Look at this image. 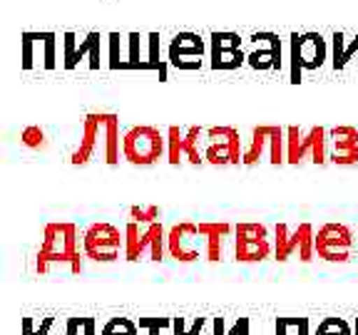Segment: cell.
I'll return each mask as SVG.
<instances>
[{
  "instance_id": "6da1fadb",
  "label": "cell",
  "mask_w": 358,
  "mask_h": 335,
  "mask_svg": "<svg viewBox=\"0 0 358 335\" xmlns=\"http://www.w3.org/2000/svg\"><path fill=\"white\" fill-rule=\"evenodd\" d=\"M122 140H120V117L115 112H87L83 119L78 147L70 154V164L85 167L100 156L107 167L120 162Z\"/></svg>"
},
{
  "instance_id": "7a4b0ae2",
  "label": "cell",
  "mask_w": 358,
  "mask_h": 335,
  "mask_svg": "<svg viewBox=\"0 0 358 335\" xmlns=\"http://www.w3.org/2000/svg\"><path fill=\"white\" fill-rule=\"evenodd\" d=\"M50 266H67L73 274H83V256L78 246V226L70 221L48 223L43 231V246L35 256V271L48 274Z\"/></svg>"
},
{
  "instance_id": "3957f363",
  "label": "cell",
  "mask_w": 358,
  "mask_h": 335,
  "mask_svg": "<svg viewBox=\"0 0 358 335\" xmlns=\"http://www.w3.org/2000/svg\"><path fill=\"white\" fill-rule=\"evenodd\" d=\"M167 156V134L152 124H137L122 134V159L134 167H152Z\"/></svg>"
},
{
  "instance_id": "277c9868",
  "label": "cell",
  "mask_w": 358,
  "mask_h": 335,
  "mask_svg": "<svg viewBox=\"0 0 358 335\" xmlns=\"http://www.w3.org/2000/svg\"><path fill=\"white\" fill-rule=\"evenodd\" d=\"M164 253H167V231L162 221L147 223L145 229L137 221H129L124 226V261L134 263L140 258H150L159 263L164 261Z\"/></svg>"
},
{
  "instance_id": "5b68a950",
  "label": "cell",
  "mask_w": 358,
  "mask_h": 335,
  "mask_svg": "<svg viewBox=\"0 0 358 335\" xmlns=\"http://www.w3.org/2000/svg\"><path fill=\"white\" fill-rule=\"evenodd\" d=\"M289 57V80L291 84H299L303 73H313V70L324 67V62L329 60V43L321 33H291Z\"/></svg>"
},
{
  "instance_id": "8992f818",
  "label": "cell",
  "mask_w": 358,
  "mask_h": 335,
  "mask_svg": "<svg viewBox=\"0 0 358 335\" xmlns=\"http://www.w3.org/2000/svg\"><path fill=\"white\" fill-rule=\"evenodd\" d=\"M329 162V132L324 127H286V164Z\"/></svg>"
},
{
  "instance_id": "52a82bcc",
  "label": "cell",
  "mask_w": 358,
  "mask_h": 335,
  "mask_svg": "<svg viewBox=\"0 0 358 335\" xmlns=\"http://www.w3.org/2000/svg\"><path fill=\"white\" fill-rule=\"evenodd\" d=\"M266 156L268 164H286V129L276 127V124H259L252 129V140L244 147V156L241 164L244 167H254Z\"/></svg>"
},
{
  "instance_id": "ba28073f",
  "label": "cell",
  "mask_w": 358,
  "mask_h": 335,
  "mask_svg": "<svg viewBox=\"0 0 358 335\" xmlns=\"http://www.w3.org/2000/svg\"><path fill=\"white\" fill-rule=\"evenodd\" d=\"M274 256L279 263L296 258L311 263L316 256V231L311 223H299L296 229H289L284 221L274 226Z\"/></svg>"
},
{
  "instance_id": "9c48e42d",
  "label": "cell",
  "mask_w": 358,
  "mask_h": 335,
  "mask_svg": "<svg viewBox=\"0 0 358 335\" xmlns=\"http://www.w3.org/2000/svg\"><path fill=\"white\" fill-rule=\"evenodd\" d=\"M83 253L97 263H112L124 256V234L107 221L90 223L83 234Z\"/></svg>"
},
{
  "instance_id": "30bf717a",
  "label": "cell",
  "mask_w": 358,
  "mask_h": 335,
  "mask_svg": "<svg viewBox=\"0 0 358 335\" xmlns=\"http://www.w3.org/2000/svg\"><path fill=\"white\" fill-rule=\"evenodd\" d=\"M234 256L239 263L266 261L274 253V244L268 241V229L259 221H239L234 226Z\"/></svg>"
},
{
  "instance_id": "8fae6325",
  "label": "cell",
  "mask_w": 358,
  "mask_h": 335,
  "mask_svg": "<svg viewBox=\"0 0 358 335\" xmlns=\"http://www.w3.org/2000/svg\"><path fill=\"white\" fill-rule=\"evenodd\" d=\"M244 144L241 134L234 127H209L207 144H204V162L214 167H227V164H241Z\"/></svg>"
},
{
  "instance_id": "7c38bea8",
  "label": "cell",
  "mask_w": 358,
  "mask_h": 335,
  "mask_svg": "<svg viewBox=\"0 0 358 335\" xmlns=\"http://www.w3.org/2000/svg\"><path fill=\"white\" fill-rule=\"evenodd\" d=\"M316 256L329 263H346L353 256V231L346 223L329 221L316 231Z\"/></svg>"
},
{
  "instance_id": "4fadbf2b",
  "label": "cell",
  "mask_w": 358,
  "mask_h": 335,
  "mask_svg": "<svg viewBox=\"0 0 358 335\" xmlns=\"http://www.w3.org/2000/svg\"><path fill=\"white\" fill-rule=\"evenodd\" d=\"M87 62V70H100L102 67V35L87 33L78 43V35L65 33L62 35V67L75 70L78 65Z\"/></svg>"
},
{
  "instance_id": "5bb4252c",
  "label": "cell",
  "mask_w": 358,
  "mask_h": 335,
  "mask_svg": "<svg viewBox=\"0 0 358 335\" xmlns=\"http://www.w3.org/2000/svg\"><path fill=\"white\" fill-rule=\"evenodd\" d=\"M244 62L246 52L241 35L231 33V30H214L209 35V65H212V70L229 73V70L241 67Z\"/></svg>"
},
{
  "instance_id": "9a60e30c",
  "label": "cell",
  "mask_w": 358,
  "mask_h": 335,
  "mask_svg": "<svg viewBox=\"0 0 358 335\" xmlns=\"http://www.w3.org/2000/svg\"><path fill=\"white\" fill-rule=\"evenodd\" d=\"M204 55H207V43L196 33H179L172 38L167 47V62L174 70L182 73H194L201 70L204 65Z\"/></svg>"
},
{
  "instance_id": "2e32d148",
  "label": "cell",
  "mask_w": 358,
  "mask_h": 335,
  "mask_svg": "<svg viewBox=\"0 0 358 335\" xmlns=\"http://www.w3.org/2000/svg\"><path fill=\"white\" fill-rule=\"evenodd\" d=\"M167 253L179 263H192L204 253V239L199 234V223L182 221L167 231Z\"/></svg>"
},
{
  "instance_id": "e0dca14e",
  "label": "cell",
  "mask_w": 358,
  "mask_h": 335,
  "mask_svg": "<svg viewBox=\"0 0 358 335\" xmlns=\"http://www.w3.org/2000/svg\"><path fill=\"white\" fill-rule=\"evenodd\" d=\"M22 67L33 70V67H45L52 70L57 65L55 47H57V35L55 33H22Z\"/></svg>"
},
{
  "instance_id": "ac0fdd59",
  "label": "cell",
  "mask_w": 358,
  "mask_h": 335,
  "mask_svg": "<svg viewBox=\"0 0 358 335\" xmlns=\"http://www.w3.org/2000/svg\"><path fill=\"white\" fill-rule=\"evenodd\" d=\"M252 50L246 52V65L254 70H281V38L276 33H254L252 35Z\"/></svg>"
},
{
  "instance_id": "d6986e66",
  "label": "cell",
  "mask_w": 358,
  "mask_h": 335,
  "mask_svg": "<svg viewBox=\"0 0 358 335\" xmlns=\"http://www.w3.org/2000/svg\"><path fill=\"white\" fill-rule=\"evenodd\" d=\"M331 151L329 162L338 164V167H351L358 164V129L351 124H341L329 132Z\"/></svg>"
},
{
  "instance_id": "ffe728a7",
  "label": "cell",
  "mask_w": 358,
  "mask_h": 335,
  "mask_svg": "<svg viewBox=\"0 0 358 335\" xmlns=\"http://www.w3.org/2000/svg\"><path fill=\"white\" fill-rule=\"evenodd\" d=\"M234 226L227 221H199V234L204 239V258L212 263L224 258V244L229 239Z\"/></svg>"
},
{
  "instance_id": "44dd1931",
  "label": "cell",
  "mask_w": 358,
  "mask_h": 335,
  "mask_svg": "<svg viewBox=\"0 0 358 335\" xmlns=\"http://www.w3.org/2000/svg\"><path fill=\"white\" fill-rule=\"evenodd\" d=\"M356 62L358 67V33L353 38H346L343 33H334L331 38V65L334 70H346L348 65Z\"/></svg>"
},
{
  "instance_id": "7402d4cb",
  "label": "cell",
  "mask_w": 358,
  "mask_h": 335,
  "mask_svg": "<svg viewBox=\"0 0 358 335\" xmlns=\"http://www.w3.org/2000/svg\"><path fill=\"white\" fill-rule=\"evenodd\" d=\"M201 134H204V129L194 124V127L185 129V137H182V159L194 164V167L204 162V151H201V147H199Z\"/></svg>"
},
{
  "instance_id": "603a6c76",
  "label": "cell",
  "mask_w": 358,
  "mask_h": 335,
  "mask_svg": "<svg viewBox=\"0 0 358 335\" xmlns=\"http://www.w3.org/2000/svg\"><path fill=\"white\" fill-rule=\"evenodd\" d=\"M274 335H311L308 318H276Z\"/></svg>"
},
{
  "instance_id": "cb8c5ba5",
  "label": "cell",
  "mask_w": 358,
  "mask_h": 335,
  "mask_svg": "<svg viewBox=\"0 0 358 335\" xmlns=\"http://www.w3.org/2000/svg\"><path fill=\"white\" fill-rule=\"evenodd\" d=\"M182 137H185V129L177 127V124H172V127L167 129V162L172 164V167L185 162V159H182Z\"/></svg>"
},
{
  "instance_id": "d4e9b609",
  "label": "cell",
  "mask_w": 358,
  "mask_h": 335,
  "mask_svg": "<svg viewBox=\"0 0 358 335\" xmlns=\"http://www.w3.org/2000/svg\"><path fill=\"white\" fill-rule=\"evenodd\" d=\"M140 323L132 318H110L102 325L100 335H140Z\"/></svg>"
},
{
  "instance_id": "484cf974",
  "label": "cell",
  "mask_w": 358,
  "mask_h": 335,
  "mask_svg": "<svg viewBox=\"0 0 358 335\" xmlns=\"http://www.w3.org/2000/svg\"><path fill=\"white\" fill-rule=\"evenodd\" d=\"M313 335H353V325L346 318H324L319 320Z\"/></svg>"
},
{
  "instance_id": "4316f807",
  "label": "cell",
  "mask_w": 358,
  "mask_h": 335,
  "mask_svg": "<svg viewBox=\"0 0 358 335\" xmlns=\"http://www.w3.org/2000/svg\"><path fill=\"white\" fill-rule=\"evenodd\" d=\"M20 142L22 147H28V149H45L48 147V140H45V132L38 127V124H30L20 132Z\"/></svg>"
},
{
  "instance_id": "83f0119b",
  "label": "cell",
  "mask_w": 358,
  "mask_h": 335,
  "mask_svg": "<svg viewBox=\"0 0 358 335\" xmlns=\"http://www.w3.org/2000/svg\"><path fill=\"white\" fill-rule=\"evenodd\" d=\"M129 218L142 223V226L155 223V221H159V207H155V204H150V207H132L129 209Z\"/></svg>"
},
{
  "instance_id": "f1b7e54d",
  "label": "cell",
  "mask_w": 358,
  "mask_h": 335,
  "mask_svg": "<svg viewBox=\"0 0 358 335\" xmlns=\"http://www.w3.org/2000/svg\"><path fill=\"white\" fill-rule=\"evenodd\" d=\"M52 325H55V318H43V323L35 325L33 318H22L20 323V335H50Z\"/></svg>"
},
{
  "instance_id": "f546056e",
  "label": "cell",
  "mask_w": 358,
  "mask_h": 335,
  "mask_svg": "<svg viewBox=\"0 0 358 335\" xmlns=\"http://www.w3.org/2000/svg\"><path fill=\"white\" fill-rule=\"evenodd\" d=\"M137 323L142 330H147V335H162V330L172 328L174 318H140Z\"/></svg>"
},
{
  "instance_id": "4dcf8cb0",
  "label": "cell",
  "mask_w": 358,
  "mask_h": 335,
  "mask_svg": "<svg viewBox=\"0 0 358 335\" xmlns=\"http://www.w3.org/2000/svg\"><path fill=\"white\" fill-rule=\"evenodd\" d=\"M110 57H107V67L110 70H117L120 62H122V38L117 33H110Z\"/></svg>"
},
{
  "instance_id": "1f68e13d",
  "label": "cell",
  "mask_w": 358,
  "mask_h": 335,
  "mask_svg": "<svg viewBox=\"0 0 358 335\" xmlns=\"http://www.w3.org/2000/svg\"><path fill=\"white\" fill-rule=\"evenodd\" d=\"M85 320H87V318H78V315H75V318H67L62 335H80V330L85 328Z\"/></svg>"
},
{
  "instance_id": "d6a6232c",
  "label": "cell",
  "mask_w": 358,
  "mask_h": 335,
  "mask_svg": "<svg viewBox=\"0 0 358 335\" xmlns=\"http://www.w3.org/2000/svg\"><path fill=\"white\" fill-rule=\"evenodd\" d=\"M204 325H207V318H194L192 320V325L185 330V335H201V330H204Z\"/></svg>"
},
{
  "instance_id": "836d02e7",
  "label": "cell",
  "mask_w": 358,
  "mask_h": 335,
  "mask_svg": "<svg viewBox=\"0 0 358 335\" xmlns=\"http://www.w3.org/2000/svg\"><path fill=\"white\" fill-rule=\"evenodd\" d=\"M185 330H187V320H185V318H174V323H172V335H185Z\"/></svg>"
},
{
  "instance_id": "e575fe53",
  "label": "cell",
  "mask_w": 358,
  "mask_h": 335,
  "mask_svg": "<svg viewBox=\"0 0 358 335\" xmlns=\"http://www.w3.org/2000/svg\"><path fill=\"white\" fill-rule=\"evenodd\" d=\"M224 318H212V335H224L227 330H224Z\"/></svg>"
},
{
  "instance_id": "d590c367",
  "label": "cell",
  "mask_w": 358,
  "mask_h": 335,
  "mask_svg": "<svg viewBox=\"0 0 358 335\" xmlns=\"http://www.w3.org/2000/svg\"><path fill=\"white\" fill-rule=\"evenodd\" d=\"M95 330H97V320L95 318H87V320H85L83 335H95Z\"/></svg>"
},
{
  "instance_id": "8d00e7d4",
  "label": "cell",
  "mask_w": 358,
  "mask_h": 335,
  "mask_svg": "<svg viewBox=\"0 0 358 335\" xmlns=\"http://www.w3.org/2000/svg\"><path fill=\"white\" fill-rule=\"evenodd\" d=\"M244 320H246V318H236V323L231 325V330H227L224 335H241V328H244Z\"/></svg>"
},
{
  "instance_id": "74e56055",
  "label": "cell",
  "mask_w": 358,
  "mask_h": 335,
  "mask_svg": "<svg viewBox=\"0 0 358 335\" xmlns=\"http://www.w3.org/2000/svg\"><path fill=\"white\" fill-rule=\"evenodd\" d=\"M249 330H252V320L246 318L244 320V328H241V335H249Z\"/></svg>"
},
{
  "instance_id": "f35d334b",
  "label": "cell",
  "mask_w": 358,
  "mask_h": 335,
  "mask_svg": "<svg viewBox=\"0 0 358 335\" xmlns=\"http://www.w3.org/2000/svg\"><path fill=\"white\" fill-rule=\"evenodd\" d=\"M353 335H358V318L353 320Z\"/></svg>"
}]
</instances>
